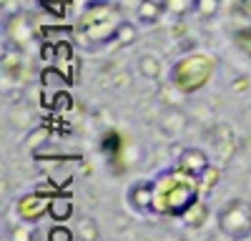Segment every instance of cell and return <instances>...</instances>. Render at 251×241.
I'll list each match as a JSON object with an SVG mask.
<instances>
[{
  "mask_svg": "<svg viewBox=\"0 0 251 241\" xmlns=\"http://www.w3.org/2000/svg\"><path fill=\"white\" fill-rule=\"evenodd\" d=\"M166 13L174 18H186L188 13H194V0H163Z\"/></svg>",
  "mask_w": 251,
  "mask_h": 241,
  "instance_id": "17",
  "label": "cell"
},
{
  "mask_svg": "<svg viewBox=\"0 0 251 241\" xmlns=\"http://www.w3.org/2000/svg\"><path fill=\"white\" fill-rule=\"evenodd\" d=\"M73 201L66 193H53L50 196V206H48V216L55 221V224H66V221L73 216Z\"/></svg>",
  "mask_w": 251,
  "mask_h": 241,
  "instance_id": "10",
  "label": "cell"
},
{
  "mask_svg": "<svg viewBox=\"0 0 251 241\" xmlns=\"http://www.w3.org/2000/svg\"><path fill=\"white\" fill-rule=\"evenodd\" d=\"M249 86H251V78L249 75H239L236 80H231V91L234 93H244V91H249Z\"/></svg>",
  "mask_w": 251,
  "mask_h": 241,
  "instance_id": "25",
  "label": "cell"
},
{
  "mask_svg": "<svg viewBox=\"0 0 251 241\" xmlns=\"http://www.w3.org/2000/svg\"><path fill=\"white\" fill-rule=\"evenodd\" d=\"M5 23V35L10 38V46L15 48H25L30 43L33 38V25H30V18L25 13H18L8 20H3Z\"/></svg>",
  "mask_w": 251,
  "mask_h": 241,
  "instance_id": "6",
  "label": "cell"
},
{
  "mask_svg": "<svg viewBox=\"0 0 251 241\" xmlns=\"http://www.w3.org/2000/svg\"><path fill=\"white\" fill-rule=\"evenodd\" d=\"M221 10V0H194V15L201 20H211Z\"/></svg>",
  "mask_w": 251,
  "mask_h": 241,
  "instance_id": "15",
  "label": "cell"
},
{
  "mask_svg": "<svg viewBox=\"0 0 251 241\" xmlns=\"http://www.w3.org/2000/svg\"><path fill=\"white\" fill-rule=\"evenodd\" d=\"M73 58V43H68V40H60V43H55V60L60 63V60H71Z\"/></svg>",
  "mask_w": 251,
  "mask_h": 241,
  "instance_id": "24",
  "label": "cell"
},
{
  "mask_svg": "<svg viewBox=\"0 0 251 241\" xmlns=\"http://www.w3.org/2000/svg\"><path fill=\"white\" fill-rule=\"evenodd\" d=\"M219 178H221V169H219V166H208V169L201 173V178H199L201 191H211V189H216Z\"/></svg>",
  "mask_w": 251,
  "mask_h": 241,
  "instance_id": "18",
  "label": "cell"
},
{
  "mask_svg": "<svg viewBox=\"0 0 251 241\" xmlns=\"http://www.w3.org/2000/svg\"><path fill=\"white\" fill-rule=\"evenodd\" d=\"M8 241H33V231L25 224H18L8 231Z\"/></svg>",
  "mask_w": 251,
  "mask_h": 241,
  "instance_id": "21",
  "label": "cell"
},
{
  "mask_svg": "<svg viewBox=\"0 0 251 241\" xmlns=\"http://www.w3.org/2000/svg\"><path fill=\"white\" fill-rule=\"evenodd\" d=\"M75 229H68V226H50L48 231V241H75Z\"/></svg>",
  "mask_w": 251,
  "mask_h": 241,
  "instance_id": "20",
  "label": "cell"
},
{
  "mask_svg": "<svg viewBox=\"0 0 251 241\" xmlns=\"http://www.w3.org/2000/svg\"><path fill=\"white\" fill-rule=\"evenodd\" d=\"M158 126L166 136H178L186 126H188V116L178 108V106H171V108H166L163 116L158 118Z\"/></svg>",
  "mask_w": 251,
  "mask_h": 241,
  "instance_id": "8",
  "label": "cell"
},
{
  "mask_svg": "<svg viewBox=\"0 0 251 241\" xmlns=\"http://www.w3.org/2000/svg\"><path fill=\"white\" fill-rule=\"evenodd\" d=\"M75 236L78 241H100V229L93 216H78L75 218Z\"/></svg>",
  "mask_w": 251,
  "mask_h": 241,
  "instance_id": "12",
  "label": "cell"
},
{
  "mask_svg": "<svg viewBox=\"0 0 251 241\" xmlns=\"http://www.w3.org/2000/svg\"><path fill=\"white\" fill-rule=\"evenodd\" d=\"M211 166V161H208V153L199 146H188L178 153L176 158V169H181L183 173L194 176V178H201V173Z\"/></svg>",
  "mask_w": 251,
  "mask_h": 241,
  "instance_id": "5",
  "label": "cell"
},
{
  "mask_svg": "<svg viewBox=\"0 0 251 241\" xmlns=\"http://www.w3.org/2000/svg\"><path fill=\"white\" fill-rule=\"evenodd\" d=\"M48 206H50V196L43 191L35 193H25L18 201V216L25 221V224H38L43 216H48Z\"/></svg>",
  "mask_w": 251,
  "mask_h": 241,
  "instance_id": "4",
  "label": "cell"
},
{
  "mask_svg": "<svg viewBox=\"0 0 251 241\" xmlns=\"http://www.w3.org/2000/svg\"><path fill=\"white\" fill-rule=\"evenodd\" d=\"M163 15H166L163 0H141L136 8V20L141 25H156Z\"/></svg>",
  "mask_w": 251,
  "mask_h": 241,
  "instance_id": "9",
  "label": "cell"
},
{
  "mask_svg": "<svg viewBox=\"0 0 251 241\" xmlns=\"http://www.w3.org/2000/svg\"><path fill=\"white\" fill-rule=\"evenodd\" d=\"M48 138H50V131L46 126H38L30 131V136L25 138V146L28 148H38V146H46L48 144Z\"/></svg>",
  "mask_w": 251,
  "mask_h": 241,
  "instance_id": "19",
  "label": "cell"
},
{
  "mask_svg": "<svg viewBox=\"0 0 251 241\" xmlns=\"http://www.w3.org/2000/svg\"><path fill=\"white\" fill-rule=\"evenodd\" d=\"M156 193H153V214L163 216H183L199 201V178L183 173L181 169L163 171L158 178H153Z\"/></svg>",
  "mask_w": 251,
  "mask_h": 241,
  "instance_id": "1",
  "label": "cell"
},
{
  "mask_svg": "<svg viewBox=\"0 0 251 241\" xmlns=\"http://www.w3.org/2000/svg\"><path fill=\"white\" fill-rule=\"evenodd\" d=\"M216 73V60L208 53H188L171 66V88L183 96L199 93Z\"/></svg>",
  "mask_w": 251,
  "mask_h": 241,
  "instance_id": "2",
  "label": "cell"
},
{
  "mask_svg": "<svg viewBox=\"0 0 251 241\" xmlns=\"http://www.w3.org/2000/svg\"><path fill=\"white\" fill-rule=\"evenodd\" d=\"M216 226L228 241H246L251 236V201L228 198L216 211Z\"/></svg>",
  "mask_w": 251,
  "mask_h": 241,
  "instance_id": "3",
  "label": "cell"
},
{
  "mask_svg": "<svg viewBox=\"0 0 251 241\" xmlns=\"http://www.w3.org/2000/svg\"><path fill=\"white\" fill-rule=\"evenodd\" d=\"M50 103H53V108H55V111H66V108H71V106H73V98H71V93H68L66 88H60V91L53 96Z\"/></svg>",
  "mask_w": 251,
  "mask_h": 241,
  "instance_id": "22",
  "label": "cell"
},
{
  "mask_svg": "<svg viewBox=\"0 0 251 241\" xmlns=\"http://www.w3.org/2000/svg\"><path fill=\"white\" fill-rule=\"evenodd\" d=\"M136 38H138V28L131 23V20H121V25H118V30H116V38H113V43L123 48V46H131Z\"/></svg>",
  "mask_w": 251,
  "mask_h": 241,
  "instance_id": "16",
  "label": "cell"
},
{
  "mask_svg": "<svg viewBox=\"0 0 251 241\" xmlns=\"http://www.w3.org/2000/svg\"><path fill=\"white\" fill-rule=\"evenodd\" d=\"M40 86L43 88H66L68 86V75L63 73L58 66H46L40 71Z\"/></svg>",
  "mask_w": 251,
  "mask_h": 241,
  "instance_id": "13",
  "label": "cell"
},
{
  "mask_svg": "<svg viewBox=\"0 0 251 241\" xmlns=\"http://www.w3.org/2000/svg\"><path fill=\"white\" fill-rule=\"evenodd\" d=\"M181 218H183V224L188 229H201L206 224V218H208V206L203 204V201H196V204L188 209Z\"/></svg>",
  "mask_w": 251,
  "mask_h": 241,
  "instance_id": "14",
  "label": "cell"
},
{
  "mask_svg": "<svg viewBox=\"0 0 251 241\" xmlns=\"http://www.w3.org/2000/svg\"><path fill=\"white\" fill-rule=\"evenodd\" d=\"M136 68L138 73L146 78V80H158L163 75V63H161V58L153 55V53H143L138 60H136Z\"/></svg>",
  "mask_w": 251,
  "mask_h": 241,
  "instance_id": "11",
  "label": "cell"
},
{
  "mask_svg": "<svg viewBox=\"0 0 251 241\" xmlns=\"http://www.w3.org/2000/svg\"><path fill=\"white\" fill-rule=\"evenodd\" d=\"M153 193H156L153 181H138L128 191V204L138 214H153Z\"/></svg>",
  "mask_w": 251,
  "mask_h": 241,
  "instance_id": "7",
  "label": "cell"
},
{
  "mask_svg": "<svg viewBox=\"0 0 251 241\" xmlns=\"http://www.w3.org/2000/svg\"><path fill=\"white\" fill-rule=\"evenodd\" d=\"M40 5H43V10L53 13L55 18H63L66 15V0H38Z\"/></svg>",
  "mask_w": 251,
  "mask_h": 241,
  "instance_id": "23",
  "label": "cell"
}]
</instances>
